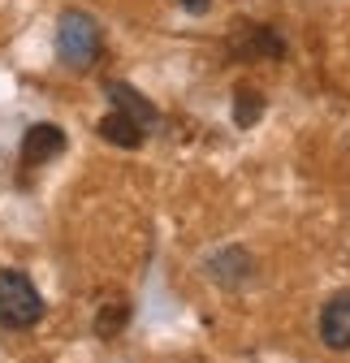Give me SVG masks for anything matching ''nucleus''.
Segmentation results:
<instances>
[{
    "instance_id": "7ed1b4c3",
    "label": "nucleus",
    "mask_w": 350,
    "mask_h": 363,
    "mask_svg": "<svg viewBox=\"0 0 350 363\" xmlns=\"http://www.w3.org/2000/svg\"><path fill=\"white\" fill-rule=\"evenodd\" d=\"M225 52L234 61H281L290 48L286 39L273 30V26H259V22H238L234 35L225 39Z\"/></svg>"
},
{
    "instance_id": "6e6552de",
    "label": "nucleus",
    "mask_w": 350,
    "mask_h": 363,
    "mask_svg": "<svg viewBox=\"0 0 350 363\" xmlns=\"http://www.w3.org/2000/svg\"><path fill=\"white\" fill-rule=\"evenodd\" d=\"M100 139L104 143H113V147H121V152H135V147H143V139H147V130L135 121V117H125V113H117V108H108L104 117H100Z\"/></svg>"
},
{
    "instance_id": "9b49d317",
    "label": "nucleus",
    "mask_w": 350,
    "mask_h": 363,
    "mask_svg": "<svg viewBox=\"0 0 350 363\" xmlns=\"http://www.w3.org/2000/svg\"><path fill=\"white\" fill-rule=\"evenodd\" d=\"M182 9H186V13H208L212 0H182Z\"/></svg>"
},
{
    "instance_id": "20e7f679",
    "label": "nucleus",
    "mask_w": 350,
    "mask_h": 363,
    "mask_svg": "<svg viewBox=\"0 0 350 363\" xmlns=\"http://www.w3.org/2000/svg\"><path fill=\"white\" fill-rule=\"evenodd\" d=\"M65 152V130L61 125H52V121H35L26 134H22V164H30V169H39V164H48V160H57Z\"/></svg>"
},
{
    "instance_id": "0eeeda50",
    "label": "nucleus",
    "mask_w": 350,
    "mask_h": 363,
    "mask_svg": "<svg viewBox=\"0 0 350 363\" xmlns=\"http://www.w3.org/2000/svg\"><path fill=\"white\" fill-rule=\"evenodd\" d=\"M320 342L329 350H350V290H337L320 307Z\"/></svg>"
},
{
    "instance_id": "423d86ee",
    "label": "nucleus",
    "mask_w": 350,
    "mask_h": 363,
    "mask_svg": "<svg viewBox=\"0 0 350 363\" xmlns=\"http://www.w3.org/2000/svg\"><path fill=\"white\" fill-rule=\"evenodd\" d=\"M208 277H212L216 286L234 290V286H242V281L255 277V259H251L247 247H225V251L208 255Z\"/></svg>"
},
{
    "instance_id": "9d476101",
    "label": "nucleus",
    "mask_w": 350,
    "mask_h": 363,
    "mask_svg": "<svg viewBox=\"0 0 350 363\" xmlns=\"http://www.w3.org/2000/svg\"><path fill=\"white\" fill-rule=\"evenodd\" d=\"M259 117H264V91L238 86V91H234V121H238L242 130H251Z\"/></svg>"
},
{
    "instance_id": "f03ea898",
    "label": "nucleus",
    "mask_w": 350,
    "mask_h": 363,
    "mask_svg": "<svg viewBox=\"0 0 350 363\" xmlns=\"http://www.w3.org/2000/svg\"><path fill=\"white\" fill-rule=\"evenodd\" d=\"M43 320V298L18 268H0V329H35Z\"/></svg>"
},
{
    "instance_id": "39448f33",
    "label": "nucleus",
    "mask_w": 350,
    "mask_h": 363,
    "mask_svg": "<svg viewBox=\"0 0 350 363\" xmlns=\"http://www.w3.org/2000/svg\"><path fill=\"white\" fill-rule=\"evenodd\" d=\"M104 96H108V104L117 108V113H125V117H135L143 130H152L156 121H160V108L143 96L139 86H130V82H121V78H108L104 82Z\"/></svg>"
},
{
    "instance_id": "1a4fd4ad",
    "label": "nucleus",
    "mask_w": 350,
    "mask_h": 363,
    "mask_svg": "<svg viewBox=\"0 0 350 363\" xmlns=\"http://www.w3.org/2000/svg\"><path fill=\"white\" fill-rule=\"evenodd\" d=\"M125 320H130V303H125V298H108V303L96 311V333H100L104 342H113V337L125 329Z\"/></svg>"
},
{
    "instance_id": "f257e3e1",
    "label": "nucleus",
    "mask_w": 350,
    "mask_h": 363,
    "mask_svg": "<svg viewBox=\"0 0 350 363\" xmlns=\"http://www.w3.org/2000/svg\"><path fill=\"white\" fill-rule=\"evenodd\" d=\"M57 57L74 74H86V69L100 65V57H104V30H100V22L86 9H65L61 13V22H57Z\"/></svg>"
}]
</instances>
